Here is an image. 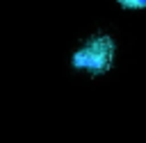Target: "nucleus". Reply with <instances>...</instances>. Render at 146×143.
<instances>
[{"instance_id": "1", "label": "nucleus", "mask_w": 146, "mask_h": 143, "mask_svg": "<svg viewBox=\"0 0 146 143\" xmlns=\"http://www.w3.org/2000/svg\"><path fill=\"white\" fill-rule=\"evenodd\" d=\"M112 59H114V41L105 34L91 36L89 41L82 43V48L75 50L73 54V68L78 70H87L91 75H103L112 68Z\"/></svg>"}, {"instance_id": "2", "label": "nucleus", "mask_w": 146, "mask_h": 143, "mask_svg": "<svg viewBox=\"0 0 146 143\" xmlns=\"http://www.w3.org/2000/svg\"><path fill=\"white\" fill-rule=\"evenodd\" d=\"M119 5H123L125 9H144L146 7V0H116Z\"/></svg>"}]
</instances>
